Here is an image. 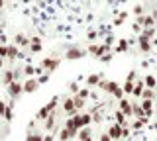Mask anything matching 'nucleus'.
<instances>
[{
  "label": "nucleus",
  "instance_id": "obj_23",
  "mask_svg": "<svg viewBox=\"0 0 157 141\" xmlns=\"http://www.w3.org/2000/svg\"><path fill=\"white\" fill-rule=\"evenodd\" d=\"M144 82H145V88H149V90H157V80H155V76H153V75H147L145 79H144Z\"/></svg>",
  "mask_w": 157,
  "mask_h": 141
},
{
  "label": "nucleus",
  "instance_id": "obj_42",
  "mask_svg": "<svg viewBox=\"0 0 157 141\" xmlns=\"http://www.w3.org/2000/svg\"><path fill=\"white\" fill-rule=\"evenodd\" d=\"M0 57H2V59L8 57V45H0Z\"/></svg>",
  "mask_w": 157,
  "mask_h": 141
},
{
  "label": "nucleus",
  "instance_id": "obj_50",
  "mask_svg": "<svg viewBox=\"0 0 157 141\" xmlns=\"http://www.w3.org/2000/svg\"><path fill=\"white\" fill-rule=\"evenodd\" d=\"M132 30H134L136 33H141V26H140V24H134V26H132Z\"/></svg>",
  "mask_w": 157,
  "mask_h": 141
},
{
  "label": "nucleus",
  "instance_id": "obj_26",
  "mask_svg": "<svg viewBox=\"0 0 157 141\" xmlns=\"http://www.w3.org/2000/svg\"><path fill=\"white\" fill-rule=\"evenodd\" d=\"M16 57H22V53L18 51L16 45H8V59H16Z\"/></svg>",
  "mask_w": 157,
  "mask_h": 141
},
{
  "label": "nucleus",
  "instance_id": "obj_22",
  "mask_svg": "<svg viewBox=\"0 0 157 141\" xmlns=\"http://www.w3.org/2000/svg\"><path fill=\"white\" fill-rule=\"evenodd\" d=\"M29 49H32V53H39L41 51V39L39 37H29Z\"/></svg>",
  "mask_w": 157,
  "mask_h": 141
},
{
  "label": "nucleus",
  "instance_id": "obj_54",
  "mask_svg": "<svg viewBox=\"0 0 157 141\" xmlns=\"http://www.w3.org/2000/svg\"><path fill=\"white\" fill-rule=\"evenodd\" d=\"M2 67H4V59L0 57V71H2Z\"/></svg>",
  "mask_w": 157,
  "mask_h": 141
},
{
  "label": "nucleus",
  "instance_id": "obj_14",
  "mask_svg": "<svg viewBox=\"0 0 157 141\" xmlns=\"http://www.w3.org/2000/svg\"><path fill=\"white\" fill-rule=\"evenodd\" d=\"M14 45H16V47H26V45H29V37L24 35V33H16V35H14Z\"/></svg>",
  "mask_w": 157,
  "mask_h": 141
},
{
  "label": "nucleus",
  "instance_id": "obj_28",
  "mask_svg": "<svg viewBox=\"0 0 157 141\" xmlns=\"http://www.w3.org/2000/svg\"><path fill=\"white\" fill-rule=\"evenodd\" d=\"M26 141H43V135L37 133V131H29L26 135Z\"/></svg>",
  "mask_w": 157,
  "mask_h": 141
},
{
  "label": "nucleus",
  "instance_id": "obj_1",
  "mask_svg": "<svg viewBox=\"0 0 157 141\" xmlns=\"http://www.w3.org/2000/svg\"><path fill=\"white\" fill-rule=\"evenodd\" d=\"M57 104H59V96H53V98L49 100L47 104H43L41 108L37 110V114H36V120H37V121H45V120H47V116L55 112Z\"/></svg>",
  "mask_w": 157,
  "mask_h": 141
},
{
  "label": "nucleus",
  "instance_id": "obj_47",
  "mask_svg": "<svg viewBox=\"0 0 157 141\" xmlns=\"http://www.w3.org/2000/svg\"><path fill=\"white\" fill-rule=\"evenodd\" d=\"M130 133H132V129L128 128V125H126V128H122V139H126V137H128Z\"/></svg>",
  "mask_w": 157,
  "mask_h": 141
},
{
  "label": "nucleus",
  "instance_id": "obj_10",
  "mask_svg": "<svg viewBox=\"0 0 157 141\" xmlns=\"http://www.w3.org/2000/svg\"><path fill=\"white\" fill-rule=\"evenodd\" d=\"M118 110H120V112H124V116H126V118H134V116H132V102L130 100H120V102H118Z\"/></svg>",
  "mask_w": 157,
  "mask_h": 141
},
{
  "label": "nucleus",
  "instance_id": "obj_9",
  "mask_svg": "<svg viewBox=\"0 0 157 141\" xmlns=\"http://www.w3.org/2000/svg\"><path fill=\"white\" fill-rule=\"evenodd\" d=\"M108 135H110V139L112 141H118V139H122V125H118V124H112L110 128H108L106 131Z\"/></svg>",
  "mask_w": 157,
  "mask_h": 141
},
{
  "label": "nucleus",
  "instance_id": "obj_52",
  "mask_svg": "<svg viewBox=\"0 0 157 141\" xmlns=\"http://www.w3.org/2000/svg\"><path fill=\"white\" fill-rule=\"evenodd\" d=\"M43 141H55V137L51 133H47V135H43Z\"/></svg>",
  "mask_w": 157,
  "mask_h": 141
},
{
  "label": "nucleus",
  "instance_id": "obj_31",
  "mask_svg": "<svg viewBox=\"0 0 157 141\" xmlns=\"http://www.w3.org/2000/svg\"><path fill=\"white\" fill-rule=\"evenodd\" d=\"M134 86H136V82L126 80L124 84H122V90H124V94H132V92H134Z\"/></svg>",
  "mask_w": 157,
  "mask_h": 141
},
{
  "label": "nucleus",
  "instance_id": "obj_45",
  "mask_svg": "<svg viewBox=\"0 0 157 141\" xmlns=\"http://www.w3.org/2000/svg\"><path fill=\"white\" fill-rule=\"evenodd\" d=\"M126 80L136 82V80H137V72H136V71H130V75H128V79H126Z\"/></svg>",
  "mask_w": 157,
  "mask_h": 141
},
{
  "label": "nucleus",
  "instance_id": "obj_20",
  "mask_svg": "<svg viewBox=\"0 0 157 141\" xmlns=\"http://www.w3.org/2000/svg\"><path fill=\"white\" fill-rule=\"evenodd\" d=\"M145 90V82H144V79H137L136 80V86H134V92L132 94L136 96V98H141V92Z\"/></svg>",
  "mask_w": 157,
  "mask_h": 141
},
{
  "label": "nucleus",
  "instance_id": "obj_41",
  "mask_svg": "<svg viewBox=\"0 0 157 141\" xmlns=\"http://www.w3.org/2000/svg\"><path fill=\"white\" fill-rule=\"evenodd\" d=\"M37 82H39V86H41V84H45V82H49V75H47V72H43V75H39Z\"/></svg>",
  "mask_w": 157,
  "mask_h": 141
},
{
  "label": "nucleus",
  "instance_id": "obj_39",
  "mask_svg": "<svg viewBox=\"0 0 157 141\" xmlns=\"http://www.w3.org/2000/svg\"><path fill=\"white\" fill-rule=\"evenodd\" d=\"M114 39H116V37H114V33H108V35H106V39H104V45H106V47H112Z\"/></svg>",
  "mask_w": 157,
  "mask_h": 141
},
{
  "label": "nucleus",
  "instance_id": "obj_24",
  "mask_svg": "<svg viewBox=\"0 0 157 141\" xmlns=\"http://www.w3.org/2000/svg\"><path fill=\"white\" fill-rule=\"evenodd\" d=\"M114 118H116V124H118V125H122V128H126V125H128V121H126V116H124V112L116 110Z\"/></svg>",
  "mask_w": 157,
  "mask_h": 141
},
{
  "label": "nucleus",
  "instance_id": "obj_25",
  "mask_svg": "<svg viewBox=\"0 0 157 141\" xmlns=\"http://www.w3.org/2000/svg\"><path fill=\"white\" fill-rule=\"evenodd\" d=\"M147 121H149V118H140V120H136L134 124H132V129H134V131H140V129L147 124Z\"/></svg>",
  "mask_w": 157,
  "mask_h": 141
},
{
  "label": "nucleus",
  "instance_id": "obj_55",
  "mask_svg": "<svg viewBox=\"0 0 157 141\" xmlns=\"http://www.w3.org/2000/svg\"><path fill=\"white\" fill-rule=\"evenodd\" d=\"M2 8H4V2H2V0H0V10H2Z\"/></svg>",
  "mask_w": 157,
  "mask_h": 141
},
{
  "label": "nucleus",
  "instance_id": "obj_46",
  "mask_svg": "<svg viewBox=\"0 0 157 141\" xmlns=\"http://www.w3.org/2000/svg\"><path fill=\"white\" fill-rule=\"evenodd\" d=\"M86 35H88V39H90V41H94V39H96V37H98V32H96V30H94V32H92V30H90V32H88V33H86Z\"/></svg>",
  "mask_w": 157,
  "mask_h": 141
},
{
  "label": "nucleus",
  "instance_id": "obj_51",
  "mask_svg": "<svg viewBox=\"0 0 157 141\" xmlns=\"http://www.w3.org/2000/svg\"><path fill=\"white\" fill-rule=\"evenodd\" d=\"M100 141H112V139H110L108 133H100Z\"/></svg>",
  "mask_w": 157,
  "mask_h": 141
},
{
  "label": "nucleus",
  "instance_id": "obj_37",
  "mask_svg": "<svg viewBox=\"0 0 157 141\" xmlns=\"http://www.w3.org/2000/svg\"><path fill=\"white\" fill-rule=\"evenodd\" d=\"M112 96H114V98L120 102V100H124V90H122V86H118V88L112 92Z\"/></svg>",
  "mask_w": 157,
  "mask_h": 141
},
{
  "label": "nucleus",
  "instance_id": "obj_21",
  "mask_svg": "<svg viewBox=\"0 0 157 141\" xmlns=\"http://www.w3.org/2000/svg\"><path fill=\"white\" fill-rule=\"evenodd\" d=\"M102 80V75H98V72H92V75L86 76V86H98Z\"/></svg>",
  "mask_w": 157,
  "mask_h": 141
},
{
  "label": "nucleus",
  "instance_id": "obj_3",
  "mask_svg": "<svg viewBox=\"0 0 157 141\" xmlns=\"http://www.w3.org/2000/svg\"><path fill=\"white\" fill-rule=\"evenodd\" d=\"M86 51L90 53V55L94 57V59H100L102 55H106V53H110V47H106L104 43H102V45H96V43H90Z\"/></svg>",
  "mask_w": 157,
  "mask_h": 141
},
{
  "label": "nucleus",
  "instance_id": "obj_36",
  "mask_svg": "<svg viewBox=\"0 0 157 141\" xmlns=\"http://www.w3.org/2000/svg\"><path fill=\"white\" fill-rule=\"evenodd\" d=\"M12 116H14V106H12V104H8L6 114H4V120H6V121H12Z\"/></svg>",
  "mask_w": 157,
  "mask_h": 141
},
{
  "label": "nucleus",
  "instance_id": "obj_18",
  "mask_svg": "<svg viewBox=\"0 0 157 141\" xmlns=\"http://www.w3.org/2000/svg\"><path fill=\"white\" fill-rule=\"evenodd\" d=\"M88 139H92V129H90V125H88V128H82L81 131H78V135H77V141H88Z\"/></svg>",
  "mask_w": 157,
  "mask_h": 141
},
{
  "label": "nucleus",
  "instance_id": "obj_44",
  "mask_svg": "<svg viewBox=\"0 0 157 141\" xmlns=\"http://www.w3.org/2000/svg\"><path fill=\"white\" fill-rule=\"evenodd\" d=\"M69 90H71L73 94H78V90H81V88H78L77 82H71V84H69Z\"/></svg>",
  "mask_w": 157,
  "mask_h": 141
},
{
  "label": "nucleus",
  "instance_id": "obj_13",
  "mask_svg": "<svg viewBox=\"0 0 157 141\" xmlns=\"http://www.w3.org/2000/svg\"><path fill=\"white\" fill-rule=\"evenodd\" d=\"M55 121H57V112H53V114H49L47 120L43 121V128H45V131H53V129H55Z\"/></svg>",
  "mask_w": 157,
  "mask_h": 141
},
{
  "label": "nucleus",
  "instance_id": "obj_12",
  "mask_svg": "<svg viewBox=\"0 0 157 141\" xmlns=\"http://www.w3.org/2000/svg\"><path fill=\"white\" fill-rule=\"evenodd\" d=\"M155 100H141L140 104H141V110H144V114H145V118H151V114H153V110H155V104H153Z\"/></svg>",
  "mask_w": 157,
  "mask_h": 141
},
{
  "label": "nucleus",
  "instance_id": "obj_40",
  "mask_svg": "<svg viewBox=\"0 0 157 141\" xmlns=\"http://www.w3.org/2000/svg\"><path fill=\"white\" fill-rule=\"evenodd\" d=\"M78 98H82V100H86L88 98V96H90V92H88V88H81V90H78Z\"/></svg>",
  "mask_w": 157,
  "mask_h": 141
},
{
  "label": "nucleus",
  "instance_id": "obj_48",
  "mask_svg": "<svg viewBox=\"0 0 157 141\" xmlns=\"http://www.w3.org/2000/svg\"><path fill=\"white\" fill-rule=\"evenodd\" d=\"M100 61H102V63H110V61H112V55H110V53H106V55L100 57Z\"/></svg>",
  "mask_w": 157,
  "mask_h": 141
},
{
  "label": "nucleus",
  "instance_id": "obj_8",
  "mask_svg": "<svg viewBox=\"0 0 157 141\" xmlns=\"http://www.w3.org/2000/svg\"><path fill=\"white\" fill-rule=\"evenodd\" d=\"M37 88H39L37 79H26L24 80V92H26V94H32V92H36Z\"/></svg>",
  "mask_w": 157,
  "mask_h": 141
},
{
  "label": "nucleus",
  "instance_id": "obj_7",
  "mask_svg": "<svg viewBox=\"0 0 157 141\" xmlns=\"http://www.w3.org/2000/svg\"><path fill=\"white\" fill-rule=\"evenodd\" d=\"M118 86H120V84H118L116 80H104V79H102V80H100V84H98V88H102L104 92L112 94V92H114V90L118 88Z\"/></svg>",
  "mask_w": 157,
  "mask_h": 141
},
{
  "label": "nucleus",
  "instance_id": "obj_19",
  "mask_svg": "<svg viewBox=\"0 0 157 141\" xmlns=\"http://www.w3.org/2000/svg\"><path fill=\"white\" fill-rule=\"evenodd\" d=\"M14 80H16V79H14V69H10V71H4V72H2V84L6 86V88H8L10 84H12Z\"/></svg>",
  "mask_w": 157,
  "mask_h": 141
},
{
  "label": "nucleus",
  "instance_id": "obj_53",
  "mask_svg": "<svg viewBox=\"0 0 157 141\" xmlns=\"http://www.w3.org/2000/svg\"><path fill=\"white\" fill-rule=\"evenodd\" d=\"M6 41H8V37L2 33V35H0V45H6Z\"/></svg>",
  "mask_w": 157,
  "mask_h": 141
},
{
  "label": "nucleus",
  "instance_id": "obj_34",
  "mask_svg": "<svg viewBox=\"0 0 157 141\" xmlns=\"http://www.w3.org/2000/svg\"><path fill=\"white\" fill-rule=\"evenodd\" d=\"M140 35L147 37V39H153V37H155V28H147V30H141Z\"/></svg>",
  "mask_w": 157,
  "mask_h": 141
},
{
  "label": "nucleus",
  "instance_id": "obj_58",
  "mask_svg": "<svg viewBox=\"0 0 157 141\" xmlns=\"http://www.w3.org/2000/svg\"><path fill=\"white\" fill-rule=\"evenodd\" d=\"M118 141H122V139H118Z\"/></svg>",
  "mask_w": 157,
  "mask_h": 141
},
{
  "label": "nucleus",
  "instance_id": "obj_6",
  "mask_svg": "<svg viewBox=\"0 0 157 141\" xmlns=\"http://www.w3.org/2000/svg\"><path fill=\"white\" fill-rule=\"evenodd\" d=\"M85 49H81V47H69L67 53H65V59L67 61H77V59H81V57H85Z\"/></svg>",
  "mask_w": 157,
  "mask_h": 141
},
{
  "label": "nucleus",
  "instance_id": "obj_56",
  "mask_svg": "<svg viewBox=\"0 0 157 141\" xmlns=\"http://www.w3.org/2000/svg\"><path fill=\"white\" fill-rule=\"evenodd\" d=\"M153 129H155V131H157V121H155V124H153Z\"/></svg>",
  "mask_w": 157,
  "mask_h": 141
},
{
  "label": "nucleus",
  "instance_id": "obj_49",
  "mask_svg": "<svg viewBox=\"0 0 157 141\" xmlns=\"http://www.w3.org/2000/svg\"><path fill=\"white\" fill-rule=\"evenodd\" d=\"M90 116H92V120H94V121H96V124H98V121H100V120H102V116H100V114H98V112H92V114H90Z\"/></svg>",
  "mask_w": 157,
  "mask_h": 141
},
{
  "label": "nucleus",
  "instance_id": "obj_11",
  "mask_svg": "<svg viewBox=\"0 0 157 141\" xmlns=\"http://www.w3.org/2000/svg\"><path fill=\"white\" fill-rule=\"evenodd\" d=\"M63 112H67L69 116H77V114H78L77 108H75V102H73V96H71V98H65V100H63Z\"/></svg>",
  "mask_w": 157,
  "mask_h": 141
},
{
  "label": "nucleus",
  "instance_id": "obj_35",
  "mask_svg": "<svg viewBox=\"0 0 157 141\" xmlns=\"http://www.w3.org/2000/svg\"><path fill=\"white\" fill-rule=\"evenodd\" d=\"M24 75H26L28 79H33V75H36V67H32V65L24 67Z\"/></svg>",
  "mask_w": 157,
  "mask_h": 141
},
{
  "label": "nucleus",
  "instance_id": "obj_2",
  "mask_svg": "<svg viewBox=\"0 0 157 141\" xmlns=\"http://www.w3.org/2000/svg\"><path fill=\"white\" fill-rule=\"evenodd\" d=\"M59 63H61V59L59 57H45V59L41 61V69L47 72V75H51L53 71H57V67H59Z\"/></svg>",
  "mask_w": 157,
  "mask_h": 141
},
{
  "label": "nucleus",
  "instance_id": "obj_32",
  "mask_svg": "<svg viewBox=\"0 0 157 141\" xmlns=\"http://www.w3.org/2000/svg\"><path fill=\"white\" fill-rule=\"evenodd\" d=\"M57 137H59V141H71V139H73V135L69 133V131H67L65 128H63L61 131H59V135H57Z\"/></svg>",
  "mask_w": 157,
  "mask_h": 141
},
{
  "label": "nucleus",
  "instance_id": "obj_57",
  "mask_svg": "<svg viewBox=\"0 0 157 141\" xmlns=\"http://www.w3.org/2000/svg\"><path fill=\"white\" fill-rule=\"evenodd\" d=\"M153 104H155V110H157V100H155V102H153Z\"/></svg>",
  "mask_w": 157,
  "mask_h": 141
},
{
  "label": "nucleus",
  "instance_id": "obj_38",
  "mask_svg": "<svg viewBox=\"0 0 157 141\" xmlns=\"http://www.w3.org/2000/svg\"><path fill=\"white\" fill-rule=\"evenodd\" d=\"M144 12H145V10H144V6H141V4H136V6H134V14H136L137 18H144V16H145Z\"/></svg>",
  "mask_w": 157,
  "mask_h": 141
},
{
  "label": "nucleus",
  "instance_id": "obj_15",
  "mask_svg": "<svg viewBox=\"0 0 157 141\" xmlns=\"http://www.w3.org/2000/svg\"><path fill=\"white\" fill-rule=\"evenodd\" d=\"M137 45H140L141 53H149V51H151V41L147 39V37H144V35L137 37Z\"/></svg>",
  "mask_w": 157,
  "mask_h": 141
},
{
  "label": "nucleus",
  "instance_id": "obj_17",
  "mask_svg": "<svg viewBox=\"0 0 157 141\" xmlns=\"http://www.w3.org/2000/svg\"><path fill=\"white\" fill-rule=\"evenodd\" d=\"M132 116H134L136 120L145 118V114H144V110H141V104H140V102H132Z\"/></svg>",
  "mask_w": 157,
  "mask_h": 141
},
{
  "label": "nucleus",
  "instance_id": "obj_43",
  "mask_svg": "<svg viewBox=\"0 0 157 141\" xmlns=\"http://www.w3.org/2000/svg\"><path fill=\"white\" fill-rule=\"evenodd\" d=\"M6 108H8V104L0 100V118H4V114H6Z\"/></svg>",
  "mask_w": 157,
  "mask_h": 141
},
{
  "label": "nucleus",
  "instance_id": "obj_29",
  "mask_svg": "<svg viewBox=\"0 0 157 141\" xmlns=\"http://www.w3.org/2000/svg\"><path fill=\"white\" fill-rule=\"evenodd\" d=\"M140 100H155V90L145 88L144 92H141V98H140Z\"/></svg>",
  "mask_w": 157,
  "mask_h": 141
},
{
  "label": "nucleus",
  "instance_id": "obj_4",
  "mask_svg": "<svg viewBox=\"0 0 157 141\" xmlns=\"http://www.w3.org/2000/svg\"><path fill=\"white\" fill-rule=\"evenodd\" d=\"M22 94H24V82H18V80H14L12 84L8 86V96H10L12 100H18Z\"/></svg>",
  "mask_w": 157,
  "mask_h": 141
},
{
  "label": "nucleus",
  "instance_id": "obj_27",
  "mask_svg": "<svg viewBox=\"0 0 157 141\" xmlns=\"http://www.w3.org/2000/svg\"><path fill=\"white\" fill-rule=\"evenodd\" d=\"M128 47H130V41H128V39H118V47H116V51H118V53L128 51Z\"/></svg>",
  "mask_w": 157,
  "mask_h": 141
},
{
  "label": "nucleus",
  "instance_id": "obj_16",
  "mask_svg": "<svg viewBox=\"0 0 157 141\" xmlns=\"http://www.w3.org/2000/svg\"><path fill=\"white\" fill-rule=\"evenodd\" d=\"M65 129L73 135V139H77V135H78V128L75 125V120H73V118H69V120L65 121Z\"/></svg>",
  "mask_w": 157,
  "mask_h": 141
},
{
  "label": "nucleus",
  "instance_id": "obj_30",
  "mask_svg": "<svg viewBox=\"0 0 157 141\" xmlns=\"http://www.w3.org/2000/svg\"><path fill=\"white\" fill-rule=\"evenodd\" d=\"M73 102H75V108H77V112H81L82 108H85V104H86V100H82V98H78V96L75 94L73 96Z\"/></svg>",
  "mask_w": 157,
  "mask_h": 141
},
{
  "label": "nucleus",
  "instance_id": "obj_33",
  "mask_svg": "<svg viewBox=\"0 0 157 141\" xmlns=\"http://www.w3.org/2000/svg\"><path fill=\"white\" fill-rule=\"evenodd\" d=\"M126 18H128V12H126V10H122V12H120V14L116 16V20H114V26H122Z\"/></svg>",
  "mask_w": 157,
  "mask_h": 141
},
{
  "label": "nucleus",
  "instance_id": "obj_5",
  "mask_svg": "<svg viewBox=\"0 0 157 141\" xmlns=\"http://www.w3.org/2000/svg\"><path fill=\"white\" fill-rule=\"evenodd\" d=\"M73 120H75V125L78 128V131H81L82 128H88V125H90L92 116L90 114H77V116H73Z\"/></svg>",
  "mask_w": 157,
  "mask_h": 141
}]
</instances>
